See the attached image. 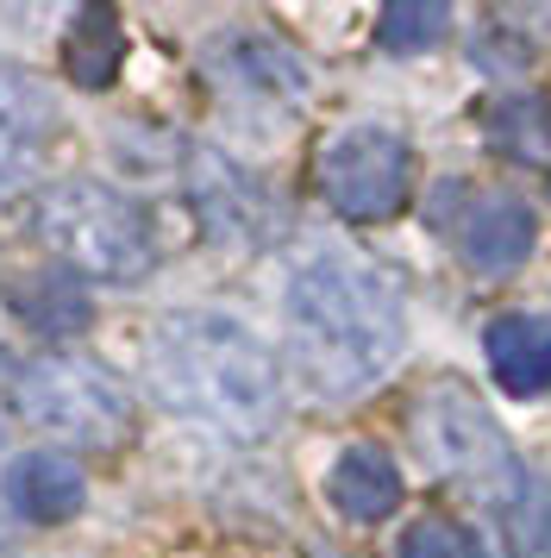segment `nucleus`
<instances>
[{"label": "nucleus", "instance_id": "nucleus-1", "mask_svg": "<svg viewBox=\"0 0 551 558\" xmlns=\"http://www.w3.org/2000/svg\"><path fill=\"white\" fill-rule=\"evenodd\" d=\"M282 332H289V377L307 402H357L389 377L407 352L401 289L370 257L320 245L289 270L282 289Z\"/></svg>", "mask_w": 551, "mask_h": 558}, {"label": "nucleus", "instance_id": "nucleus-2", "mask_svg": "<svg viewBox=\"0 0 551 558\" xmlns=\"http://www.w3.org/2000/svg\"><path fill=\"white\" fill-rule=\"evenodd\" d=\"M145 371L157 402L232 433V439H264L282 421V364L225 307H182L150 327Z\"/></svg>", "mask_w": 551, "mask_h": 558}, {"label": "nucleus", "instance_id": "nucleus-3", "mask_svg": "<svg viewBox=\"0 0 551 558\" xmlns=\"http://www.w3.org/2000/svg\"><path fill=\"white\" fill-rule=\"evenodd\" d=\"M32 227L45 239L57 264L70 277H95V282H138L157 264V232H150L145 207L107 189V182L70 177L45 189L32 207Z\"/></svg>", "mask_w": 551, "mask_h": 558}, {"label": "nucleus", "instance_id": "nucleus-4", "mask_svg": "<svg viewBox=\"0 0 551 558\" xmlns=\"http://www.w3.org/2000/svg\"><path fill=\"white\" fill-rule=\"evenodd\" d=\"M414 452L426 458L432 477H445L451 489H464L470 502L507 508L521 496V452L501 427L489 402H476L470 383H432L414 408Z\"/></svg>", "mask_w": 551, "mask_h": 558}, {"label": "nucleus", "instance_id": "nucleus-5", "mask_svg": "<svg viewBox=\"0 0 551 558\" xmlns=\"http://www.w3.org/2000/svg\"><path fill=\"white\" fill-rule=\"evenodd\" d=\"M20 414L82 452H120L138 433V402L95 357H38L20 377Z\"/></svg>", "mask_w": 551, "mask_h": 558}, {"label": "nucleus", "instance_id": "nucleus-6", "mask_svg": "<svg viewBox=\"0 0 551 558\" xmlns=\"http://www.w3.org/2000/svg\"><path fill=\"white\" fill-rule=\"evenodd\" d=\"M314 182H320V202L357 227L395 220L414 202V145L395 126H376V120L339 126L314 157Z\"/></svg>", "mask_w": 551, "mask_h": 558}, {"label": "nucleus", "instance_id": "nucleus-7", "mask_svg": "<svg viewBox=\"0 0 551 558\" xmlns=\"http://www.w3.org/2000/svg\"><path fill=\"white\" fill-rule=\"evenodd\" d=\"M200 63H207V76L220 82L225 95L257 101V107H301L307 101V88H314L307 63H301L282 38H270V32H257V26L220 32Z\"/></svg>", "mask_w": 551, "mask_h": 558}, {"label": "nucleus", "instance_id": "nucleus-8", "mask_svg": "<svg viewBox=\"0 0 551 558\" xmlns=\"http://www.w3.org/2000/svg\"><path fill=\"white\" fill-rule=\"evenodd\" d=\"M188 195H195L200 227L213 239H225V245L270 239V195H264V182L250 177L245 163H232L225 151H213V145H200L188 157Z\"/></svg>", "mask_w": 551, "mask_h": 558}, {"label": "nucleus", "instance_id": "nucleus-9", "mask_svg": "<svg viewBox=\"0 0 551 558\" xmlns=\"http://www.w3.org/2000/svg\"><path fill=\"white\" fill-rule=\"evenodd\" d=\"M457 252L476 277H514L526 257L539 252V220L521 195H482V202H470L464 227H457Z\"/></svg>", "mask_w": 551, "mask_h": 558}, {"label": "nucleus", "instance_id": "nucleus-10", "mask_svg": "<svg viewBox=\"0 0 551 558\" xmlns=\"http://www.w3.org/2000/svg\"><path fill=\"white\" fill-rule=\"evenodd\" d=\"M482 357L501 396L532 402L551 389V320L546 314H495L482 327Z\"/></svg>", "mask_w": 551, "mask_h": 558}, {"label": "nucleus", "instance_id": "nucleus-11", "mask_svg": "<svg viewBox=\"0 0 551 558\" xmlns=\"http://www.w3.org/2000/svg\"><path fill=\"white\" fill-rule=\"evenodd\" d=\"M326 502L339 508L351 527L389 521L401 508V464L382 452V446L357 439V446H345V452L332 458V471H326Z\"/></svg>", "mask_w": 551, "mask_h": 558}, {"label": "nucleus", "instance_id": "nucleus-12", "mask_svg": "<svg viewBox=\"0 0 551 558\" xmlns=\"http://www.w3.org/2000/svg\"><path fill=\"white\" fill-rule=\"evenodd\" d=\"M7 502L20 508L25 521H38V527H63L88 502V477L63 452H25L7 471Z\"/></svg>", "mask_w": 551, "mask_h": 558}, {"label": "nucleus", "instance_id": "nucleus-13", "mask_svg": "<svg viewBox=\"0 0 551 558\" xmlns=\"http://www.w3.org/2000/svg\"><path fill=\"white\" fill-rule=\"evenodd\" d=\"M57 132V95L45 82L0 57V163H20Z\"/></svg>", "mask_w": 551, "mask_h": 558}, {"label": "nucleus", "instance_id": "nucleus-14", "mask_svg": "<svg viewBox=\"0 0 551 558\" xmlns=\"http://www.w3.org/2000/svg\"><path fill=\"white\" fill-rule=\"evenodd\" d=\"M125 63V26L113 7H82L63 32V70L75 88H113Z\"/></svg>", "mask_w": 551, "mask_h": 558}, {"label": "nucleus", "instance_id": "nucleus-15", "mask_svg": "<svg viewBox=\"0 0 551 558\" xmlns=\"http://www.w3.org/2000/svg\"><path fill=\"white\" fill-rule=\"evenodd\" d=\"M482 132L514 163H551V101H539V95H501V101H489Z\"/></svg>", "mask_w": 551, "mask_h": 558}, {"label": "nucleus", "instance_id": "nucleus-16", "mask_svg": "<svg viewBox=\"0 0 551 558\" xmlns=\"http://www.w3.org/2000/svg\"><path fill=\"white\" fill-rule=\"evenodd\" d=\"M13 307H20L38 332H50V339H70V332H82L95 320V307H88V295H82V282H75L70 270L20 277L13 282Z\"/></svg>", "mask_w": 551, "mask_h": 558}, {"label": "nucleus", "instance_id": "nucleus-17", "mask_svg": "<svg viewBox=\"0 0 551 558\" xmlns=\"http://www.w3.org/2000/svg\"><path fill=\"white\" fill-rule=\"evenodd\" d=\"M445 32H451V7H439V0H395L376 20V45L389 57H414V51H432Z\"/></svg>", "mask_w": 551, "mask_h": 558}, {"label": "nucleus", "instance_id": "nucleus-18", "mask_svg": "<svg viewBox=\"0 0 551 558\" xmlns=\"http://www.w3.org/2000/svg\"><path fill=\"white\" fill-rule=\"evenodd\" d=\"M507 558H551V477H526L521 496L501 508Z\"/></svg>", "mask_w": 551, "mask_h": 558}, {"label": "nucleus", "instance_id": "nucleus-19", "mask_svg": "<svg viewBox=\"0 0 551 558\" xmlns=\"http://www.w3.org/2000/svg\"><path fill=\"white\" fill-rule=\"evenodd\" d=\"M395 558H482V539L457 514H420L401 527Z\"/></svg>", "mask_w": 551, "mask_h": 558}, {"label": "nucleus", "instance_id": "nucleus-20", "mask_svg": "<svg viewBox=\"0 0 551 558\" xmlns=\"http://www.w3.org/2000/svg\"><path fill=\"white\" fill-rule=\"evenodd\" d=\"M314 558H332V553H314Z\"/></svg>", "mask_w": 551, "mask_h": 558}]
</instances>
